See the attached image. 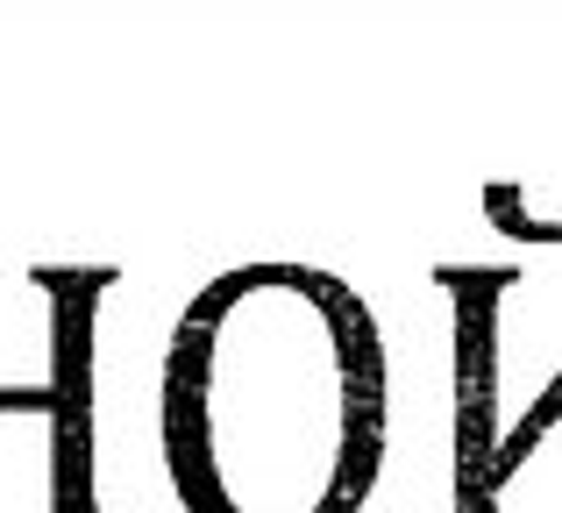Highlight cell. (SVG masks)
Listing matches in <instances>:
<instances>
[{"label":"cell","mask_w":562,"mask_h":513,"mask_svg":"<svg viewBox=\"0 0 562 513\" xmlns=\"http://www.w3.org/2000/svg\"><path fill=\"white\" fill-rule=\"evenodd\" d=\"M384 449V349L357 292L300 264L206 286L165 364V457L192 513H349Z\"/></svg>","instance_id":"cell-1"}]
</instances>
